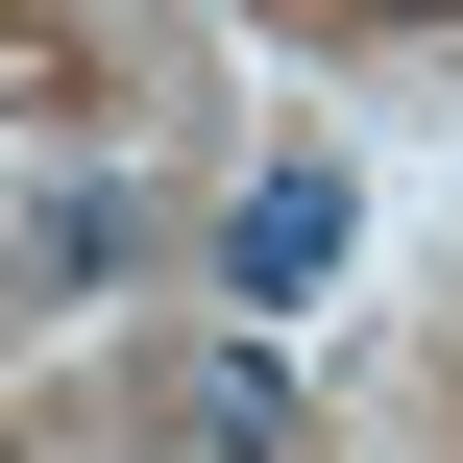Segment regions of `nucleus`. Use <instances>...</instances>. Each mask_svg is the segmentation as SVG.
I'll list each match as a JSON object with an SVG mask.
<instances>
[{
  "label": "nucleus",
  "mask_w": 463,
  "mask_h": 463,
  "mask_svg": "<svg viewBox=\"0 0 463 463\" xmlns=\"http://www.w3.org/2000/svg\"><path fill=\"white\" fill-rule=\"evenodd\" d=\"M317 269H342V171L293 146V171H244V195H220V293H244V317H293Z\"/></svg>",
  "instance_id": "1"
},
{
  "label": "nucleus",
  "mask_w": 463,
  "mask_h": 463,
  "mask_svg": "<svg viewBox=\"0 0 463 463\" xmlns=\"http://www.w3.org/2000/svg\"><path fill=\"white\" fill-rule=\"evenodd\" d=\"M24 269H49V293H122V269H146V195L49 171V195H24Z\"/></svg>",
  "instance_id": "2"
},
{
  "label": "nucleus",
  "mask_w": 463,
  "mask_h": 463,
  "mask_svg": "<svg viewBox=\"0 0 463 463\" xmlns=\"http://www.w3.org/2000/svg\"><path fill=\"white\" fill-rule=\"evenodd\" d=\"M195 391V463H293V366L269 342H220V366H171Z\"/></svg>",
  "instance_id": "3"
}]
</instances>
